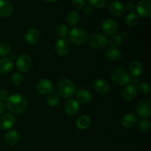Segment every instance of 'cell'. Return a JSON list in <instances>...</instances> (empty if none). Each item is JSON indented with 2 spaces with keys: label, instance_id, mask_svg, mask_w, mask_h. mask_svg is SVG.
<instances>
[{
  "label": "cell",
  "instance_id": "cell-26",
  "mask_svg": "<svg viewBox=\"0 0 151 151\" xmlns=\"http://www.w3.org/2000/svg\"><path fill=\"white\" fill-rule=\"evenodd\" d=\"M106 57L111 61H117L122 57V52L118 49H111L107 52Z\"/></svg>",
  "mask_w": 151,
  "mask_h": 151
},
{
  "label": "cell",
  "instance_id": "cell-31",
  "mask_svg": "<svg viewBox=\"0 0 151 151\" xmlns=\"http://www.w3.org/2000/svg\"><path fill=\"white\" fill-rule=\"evenodd\" d=\"M11 47L7 42H0V57H4L10 54Z\"/></svg>",
  "mask_w": 151,
  "mask_h": 151
},
{
  "label": "cell",
  "instance_id": "cell-6",
  "mask_svg": "<svg viewBox=\"0 0 151 151\" xmlns=\"http://www.w3.org/2000/svg\"><path fill=\"white\" fill-rule=\"evenodd\" d=\"M90 44L96 49L105 48L108 45V38L102 33H95L90 38Z\"/></svg>",
  "mask_w": 151,
  "mask_h": 151
},
{
  "label": "cell",
  "instance_id": "cell-2",
  "mask_svg": "<svg viewBox=\"0 0 151 151\" xmlns=\"http://www.w3.org/2000/svg\"><path fill=\"white\" fill-rule=\"evenodd\" d=\"M111 75L114 82L120 86L128 85L131 81L130 74L122 67L114 68L111 72Z\"/></svg>",
  "mask_w": 151,
  "mask_h": 151
},
{
  "label": "cell",
  "instance_id": "cell-17",
  "mask_svg": "<svg viewBox=\"0 0 151 151\" xmlns=\"http://www.w3.org/2000/svg\"><path fill=\"white\" fill-rule=\"evenodd\" d=\"M13 11V6L10 0H0V16L8 17Z\"/></svg>",
  "mask_w": 151,
  "mask_h": 151
},
{
  "label": "cell",
  "instance_id": "cell-1",
  "mask_svg": "<svg viewBox=\"0 0 151 151\" xmlns=\"http://www.w3.org/2000/svg\"><path fill=\"white\" fill-rule=\"evenodd\" d=\"M7 109L14 114H22L27 107V100L22 94H15L11 95L6 100Z\"/></svg>",
  "mask_w": 151,
  "mask_h": 151
},
{
  "label": "cell",
  "instance_id": "cell-36",
  "mask_svg": "<svg viewBox=\"0 0 151 151\" xmlns=\"http://www.w3.org/2000/svg\"><path fill=\"white\" fill-rule=\"evenodd\" d=\"M72 4L75 8L81 9L86 5V0H72Z\"/></svg>",
  "mask_w": 151,
  "mask_h": 151
},
{
  "label": "cell",
  "instance_id": "cell-42",
  "mask_svg": "<svg viewBox=\"0 0 151 151\" xmlns=\"http://www.w3.org/2000/svg\"><path fill=\"white\" fill-rule=\"evenodd\" d=\"M47 1H49V2H53V1H55L57 0H46Z\"/></svg>",
  "mask_w": 151,
  "mask_h": 151
},
{
  "label": "cell",
  "instance_id": "cell-23",
  "mask_svg": "<svg viewBox=\"0 0 151 151\" xmlns=\"http://www.w3.org/2000/svg\"><path fill=\"white\" fill-rule=\"evenodd\" d=\"M13 69V62L9 58H2L0 60V74L4 75L11 71Z\"/></svg>",
  "mask_w": 151,
  "mask_h": 151
},
{
  "label": "cell",
  "instance_id": "cell-13",
  "mask_svg": "<svg viewBox=\"0 0 151 151\" xmlns=\"http://www.w3.org/2000/svg\"><path fill=\"white\" fill-rule=\"evenodd\" d=\"M41 39L40 32L35 28H30L28 29L25 35V40L30 45H35L39 42Z\"/></svg>",
  "mask_w": 151,
  "mask_h": 151
},
{
  "label": "cell",
  "instance_id": "cell-32",
  "mask_svg": "<svg viewBox=\"0 0 151 151\" xmlns=\"http://www.w3.org/2000/svg\"><path fill=\"white\" fill-rule=\"evenodd\" d=\"M150 121L147 120V119H142V120H140L139 123V129L140 131L143 133L147 132L150 130Z\"/></svg>",
  "mask_w": 151,
  "mask_h": 151
},
{
  "label": "cell",
  "instance_id": "cell-16",
  "mask_svg": "<svg viewBox=\"0 0 151 151\" xmlns=\"http://www.w3.org/2000/svg\"><path fill=\"white\" fill-rule=\"evenodd\" d=\"M109 10L113 16L116 17H120L125 11V5L123 3L119 1H113L109 6Z\"/></svg>",
  "mask_w": 151,
  "mask_h": 151
},
{
  "label": "cell",
  "instance_id": "cell-30",
  "mask_svg": "<svg viewBox=\"0 0 151 151\" xmlns=\"http://www.w3.org/2000/svg\"><path fill=\"white\" fill-rule=\"evenodd\" d=\"M55 31L59 36L65 37L69 33V28L65 24L60 23L56 26Z\"/></svg>",
  "mask_w": 151,
  "mask_h": 151
},
{
  "label": "cell",
  "instance_id": "cell-21",
  "mask_svg": "<svg viewBox=\"0 0 151 151\" xmlns=\"http://www.w3.org/2000/svg\"><path fill=\"white\" fill-rule=\"evenodd\" d=\"M110 88V84L106 80L99 79L94 83V88L97 92L101 94H106L109 93Z\"/></svg>",
  "mask_w": 151,
  "mask_h": 151
},
{
  "label": "cell",
  "instance_id": "cell-41",
  "mask_svg": "<svg viewBox=\"0 0 151 151\" xmlns=\"http://www.w3.org/2000/svg\"><path fill=\"white\" fill-rule=\"evenodd\" d=\"M16 55H15V54H10V60H11L12 61V60H15V59H16Z\"/></svg>",
  "mask_w": 151,
  "mask_h": 151
},
{
  "label": "cell",
  "instance_id": "cell-35",
  "mask_svg": "<svg viewBox=\"0 0 151 151\" xmlns=\"http://www.w3.org/2000/svg\"><path fill=\"white\" fill-rule=\"evenodd\" d=\"M88 2L90 3L91 6L100 8L105 7L107 4L108 0H88Z\"/></svg>",
  "mask_w": 151,
  "mask_h": 151
},
{
  "label": "cell",
  "instance_id": "cell-34",
  "mask_svg": "<svg viewBox=\"0 0 151 151\" xmlns=\"http://www.w3.org/2000/svg\"><path fill=\"white\" fill-rule=\"evenodd\" d=\"M138 88L139 89V91L142 94H148L150 91V86L148 83L145 82H141L139 83Z\"/></svg>",
  "mask_w": 151,
  "mask_h": 151
},
{
  "label": "cell",
  "instance_id": "cell-4",
  "mask_svg": "<svg viewBox=\"0 0 151 151\" xmlns=\"http://www.w3.org/2000/svg\"><path fill=\"white\" fill-rule=\"evenodd\" d=\"M88 32L80 27H75L69 32V41L75 45H83L88 41Z\"/></svg>",
  "mask_w": 151,
  "mask_h": 151
},
{
  "label": "cell",
  "instance_id": "cell-8",
  "mask_svg": "<svg viewBox=\"0 0 151 151\" xmlns=\"http://www.w3.org/2000/svg\"><path fill=\"white\" fill-rule=\"evenodd\" d=\"M32 65V60L27 55H22L19 56L16 61L17 69L22 72H27L31 69Z\"/></svg>",
  "mask_w": 151,
  "mask_h": 151
},
{
  "label": "cell",
  "instance_id": "cell-10",
  "mask_svg": "<svg viewBox=\"0 0 151 151\" xmlns=\"http://www.w3.org/2000/svg\"><path fill=\"white\" fill-rule=\"evenodd\" d=\"M37 91L41 94H50L53 89L52 81L48 79H41L37 82L35 86Z\"/></svg>",
  "mask_w": 151,
  "mask_h": 151
},
{
  "label": "cell",
  "instance_id": "cell-28",
  "mask_svg": "<svg viewBox=\"0 0 151 151\" xmlns=\"http://www.w3.org/2000/svg\"><path fill=\"white\" fill-rule=\"evenodd\" d=\"M122 41H123V38H122V35H112L109 38V40H108V44H109L111 47H119L122 43Z\"/></svg>",
  "mask_w": 151,
  "mask_h": 151
},
{
  "label": "cell",
  "instance_id": "cell-40",
  "mask_svg": "<svg viewBox=\"0 0 151 151\" xmlns=\"http://www.w3.org/2000/svg\"><path fill=\"white\" fill-rule=\"evenodd\" d=\"M4 109H5V108H4V104L1 102H0V115L4 113Z\"/></svg>",
  "mask_w": 151,
  "mask_h": 151
},
{
  "label": "cell",
  "instance_id": "cell-11",
  "mask_svg": "<svg viewBox=\"0 0 151 151\" xmlns=\"http://www.w3.org/2000/svg\"><path fill=\"white\" fill-rule=\"evenodd\" d=\"M16 122L15 116L12 114H5L0 118V128L3 130H10Z\"/></svg>",
  "mask_w": 151,
  "mask_h": 151
},
{
  "label": "cell",
  "instance_id": "cell-5",
  "mask_svg": "<svg viewBox=\"0 0 151 151\" xmlns=\"http://www.w3.org/2000/svg\"><path fill=\"white\" fill-rule=\"evenodd\" d=\"M137 114L141 117H149L151 114V102L148 99H145L139 102L136 107Z\"/></svg>",
  "mask_w": 151,
  "mask_h": 151
},
{
  "label": "cell",
  "instance_id": "cell-7",
  "mask_svg": "<svg viewBox=\"0 0 151 151\" xmlns=\"http://www.w3.org/2000/svg\"><path fill=\"white\" fill-rule=\"evenodd\" d=\"M136 9L140 16L143 18H150L151 16L150 0H140Z\"/></svg>",
  "mask_w": 151,
  "mask_h": 151
},
{
  "label": "cell",
  "instance_id": "cell-39",
  "mask_svg": "<svg viewBox=\"0 0 151 151\" xmlns=\"http://www.w3.org/2000/svg\"><path fill=\"white\" fill-rule=\"evenodd\" d=\"M93 11V8H92V6L91 5H86L84 8V12L86 14H91Z\"/></svg>",
  "mask_w": 151,
  "mask_h": 151
},
{
  "label": "cell",
  "instance_id": "cell-3",
  "mask_svg": "<svg viewBox=\"0 0 151 151\" xmlns=\"http://www.w3.org/2000/svg\"><path fill=\"white\" fill-rule=\"evenodd\" d=\"M58 91L61 97L64 98H70L76 93V86L70 80L64 78L58 82Z\"/></svg>",
  "mask_w": 151,
  "mask_h": 151
},
{
  "label": "cell",
  "instance_id": "cell-20",
  "mask_svg": "<svg viewBox=\"0 0 151 151\" xmlns=\"http://www.w3.org/2000/svg\"><path fill=\"white\" fill-rule=\"evenodd\" d=\"M129 72L130 75L134 78H139L143 72V66L141 62L137 60L133 61L130 65Z\"/></svg>",
  "mask_w": 151,
  "mask_h": 151
},
{
  "label": "cell",
  "instance_id": "cell-18",
  "mask_svg": "<svg viewBox=\"0 0 151 151\" xmlns=\"http://www.w3.org/2000/svg\"><path fill=\"white\" fill-rule=\"evenodd\" d=\"M4 142L10 146H14L17 144L20 140V136L19 134L16 131H9L6 133L4 136Z\"/></svg>",
  "mask_w": 151,
  "mask_h": 151
},
{
  "label": "cell",
  "instance_id": "cell-33",
  "mask_svg": "<svg viewBox=\"0 0 151 151\" xmlns=\"http://www.w3.org/2000/svg\"><path fill=\"white\" fill-rule=\"evenodd\" d=\"M12 83H13V85L15 86H19L23 83L24 81V78L23 75L20 73V72H16L14 75H13L11 79Z\"/></svg>",
  "mask_w": 151,
  "mask_h": 151
},
{
  "label": "cell",
  "instance_id": "cell-38",
  "mask_svg": "<svg viewBox=\"0 0 151 151\" xmlns=\"http://www.w3.org/2000/svg\"><path fill=\"white\" fill-rule=\"evenodd\" d=\"M125 10H128V11H129V12L134 11V10L136 9L135 4H134V2H132V1L128 2L125 5Z\"/></svg>",
  "mask_w": 151,
  "mask_h": 151
},
{
  "label": "cell",
  "instance_id": "cell-37",
  "mask_svg": "<svg viewBox=\"0 0 151 151\" xmlns=\"http://www.w3.org/2000/svg\"><path fill=\"white\" fill-rule=\"evenodd\" d=\"M8 97L9 96H8V93H7V91H6L5 89L0 88V101L1 102L6 101Z\"/></svg>",
  "mask_w": 151,
  "mask_h": 151
},
{
  "label": "cell",
  "instance_id": "cell-27",
  "mask_svg": "<svg viewBox=\"0 0 151 151\" xmlns=\"http://www.w3.org/2000/svg\"><path fill=\"white\" fill-rule=\"evenodd\" d=\"M139 18L134 13H129L125 17V23L129 27H134L139 23Z\"/></svg>",
  "mask_w": 151,
  "mask_h": 151
},
{
  "label": "cell",
  "instance_id": "cell-14",
  "mask_svg": "<svg viewBox=\"0 0 151 151\" xmlns=\"http://www.w3.org/2000/svg\"><path fill=\"white\" fill-rule=\"evenodd\" d=\"M137 93L138 89L135 85H128L122 90V96L126 101H131L137 97Z\"/></svg>",
  "mask_w": 151,
  "mask_h": 151
},
{
  "label": "cell",
  "instance_id": "cell-25",
  "mask_svg": "<svg viewBox=\"0 0 151 151\" xmlns=\"http://www.w3.org/2000/svg\"><path fill=\"white\" fill-rule=\"evenodd\" d=\"M47 104L50 107H55L59 103V96L56 91H52L47 97Z\"/></svg>",
  "mask_w": 151,
  "mask_h": 151
},
{
  "label": "cell",
  "instance_id": "cell-9",
  "mask_svg": "<svg viewBox=\"0 0 151 151\" xmlns=\"http://www.w3.org/2000/svg\"><path fill=\"white\" fill-rule=\"evenodd\" d=\"M71 50V42L68 38H62L56 43V52L60 56H66Z\"/></svg>",
  "mask_w": 151,
  "mask_h": 151
},
{
  "label": "cell",
  "instance_id": "cell-24",
  "mask_svg": "<svg viewBox=\"0 0 151 151\" xmlns=\"http://www.w3.org/2000/svg\"><path fill=\"white\" fill-rule=\"evenodd\" d=\"M90 123H91V119L86 115H83L79 117L76 122L77 127L81 130L86 129L90 125Z\"/></svg>",
  "mask_w": 151,
  "mask_h": 151
},
{
  "label": "cell",
  "instance_id": "cell-29",
  "mask_svg": "<svg viewBox=\"0 0 151 151\" xmlns=\"http://www.w3.org/2000/svg\"><path fill=\"white\" fill-rule=\"evenodd\" d=\"M66 20L69 22L70 24L72 25H75L79 22L80 17L79 14L77 13L76 11H74V10H72V11L69 12L67 14V16H66Z\"/></svg>",
  "mask_w": 151,
  "mask_h": 151
},
{
  "label": "cell",
  "instance_id": "cell-22",
  "mask_svg": "<svg viewBox=\"0 0 151 151\" xmlns=\"http://www.w3.org/2000/svg\"><path fill=\"white\" fill-rule=\"evenodd\" d=\"M76 97L78 103H83V104L88 103L92 100V96L91 93L88 90L85 89H81L78 91L76 94Z\"/></svg>",
  "mask_w": 151,
  "mask_h": 151
},
{
  "label": "cell",
  "instance_id": "cell-19",
  "mask_svg": "<svg viewBox=\"0 0 151 151\" xmlns=\"http://www.w3.org/2000/svg\"><path fill=\"white\" fill-rule=\"evenodd\" d=\"M138 123V118L134 114H128L122 119V126L126 128H133Z\"/></svg>",
  "mask_w": 151,
  "mask_h": 151
},
{
  "label": "cell",
  "instance_id": "cell-12",
  "mask_svg": "<svg viewBox=\"0 0 151 151\" xmlns=\"http://www.w3.org/2000/svg\"><path fill=\"white\" fill-rule=\"evenodd\" d=\"M80 103L75 99H71L66 101L65 104V111L69 116H74L79 112Z\"/></svg>",
  "mask_w": 151,
  "mask_h": 151
},
{
  "label": "cell",
  "instance_id": "cell-15",
  "mask_svg": "<svg viewBox=\"0 0 151 151\" xmlns=\"http://www.w3.org/2000/svg\"><path fill=\"white\" fill-rule=\"evenodd\" d=\"M102 28L105 33L108 35H114L117 30V24L113 19H106L102 24Z\"/></svg>",
  "mask_w": 151,
  "mask_h": 151
}]
</instances>
